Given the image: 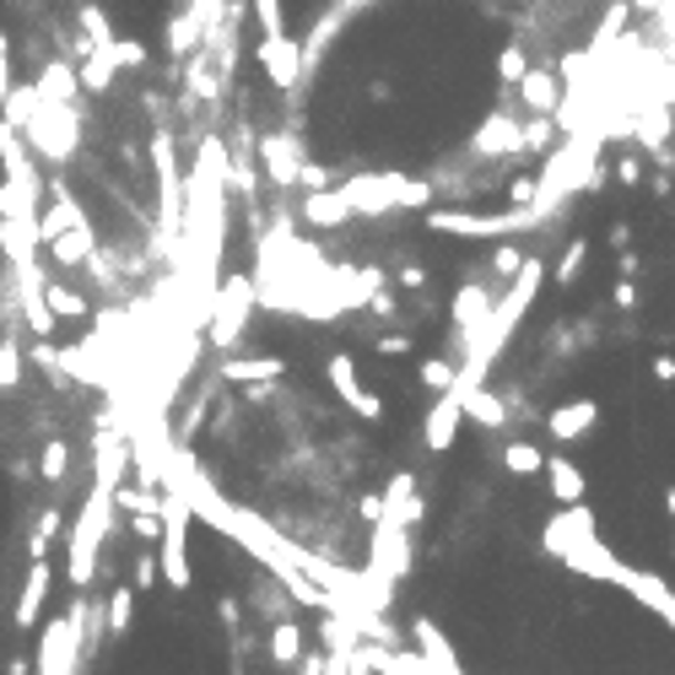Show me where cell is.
I'll use <instances>...</instances> for the list:
<instances>
[{
    "label": "cell",
    "instance_id": "obj_15",
    "mask_svg": "<svg viewBox=\"0 0 675 675\" xmlns=\"http://www.w3.org/2000/svg\"><path fill=\"white\" fill-rule=\"evenodd\" d=\"M460 422H464V395L449 383V389H438V400L427 406L422 443L432 449V454H449V449H454V438H460Z\"/></svg>",
    "mask_w": 675,
    "mask_h": 675
},
{
    "label": "cell",
    "instance_id": "obj_24",
    "mask_svg": "<svg viewBox=\"0 0 675 675\" xmlns=\"http://www.w3.org/2000/svg\"><path fill=\"white\" fill-rule=\"evenodd\" d=\"M541 475H546L556 503H584V492H590V475L567 460V454H546V470H541Z\"/></svg>",
    "mask_w": 675,
    "mask_h": 675
},
{
    "label": "cell",
    "instance_id": "obj_30",
    "mask_svg": "<svg viewBox=\"0 0 675 675\" xmlns=\"http://www.w3.org/2000/svg\"><path fill=\"white\" fill-rule=\"evenodd\" d=\"M82 49L114 54V28H109V11L103 6H82Z\"/></svg>",
    "mask_w": 675,
    "mask_h": 675
},
{
    "label": "cell",
    "instance_id": "obj_17",
    "mask_svg": "<svg viewBox=\"0 0 675 675\" xmlns=\"http://www.w3.org/2000/svg\"><path fill=\"white\" fill-rule=\"evenodd\" d=\"M325 374H330V389H336L340 400L362 417V422H379L383 417V400L374 395V389H362V379H357V362L346 357V351H336L330 362H325Z\"/></svg>",
    "mask_w": 675,
    "mask_h": 675
},
{
    "label": "cell",
    "instance_id": "obj_18",
    "mask_svg": "<svg viewBox=\"0 0 675 675\" xmlns=\"http://www.w3.org/2000/svg\"><path fill=\"white\" fill-rule=\"evenodd\" d=\"M622 562H627V556H616V551L605 546V535H594L590 546H579L573 556H562V567H567L573 579H590V584H611V590H616V579H622Z\"/></svg>",
    "mask_w": 675,
    "mask_h": 675
},
{
    "label": "cell",
    "instance_id": "obj_36",
    "mask_svg": "<svg viewBox=\"0 0 675 675\" xmlns=\"http://www.w3.org/2000/svg\"><path fill=\"white\" fill-rule=\"evenodd\" d=\"M39 470H43V481H49V487H60V481H65V470H71V443H65V438H49V443H43Z\"/></svg>",
    "mask_w": 675,
    "mask_h": 675
},
{
    "label": "cell",
    "instance_id": "obj_3",
    "mask_svg": "<svg viewBox=\"0 0 675 675\" xmlns=\"http://www.w3.org/2000/svg\"><path fill=\"white\" fill-rule=\"evenodd\" d=\"M340 201L351 216H383V212H427L432 206V178H411V173H346L336 178Z\"/></svg>",
    "mask_w": 675,
    "mask_h": 675
},
{
    "label": "cell",
    "instance_id": "obj_6",
    "mask_svg": "<svg viewBox=\"0 0 675 675\" xmlns=\"http://www.w3.org/2000/svg\"><path fill=\"white\" fill-rule=\"evenodd\" d=\"M541 222L530 206H508V212H464V206H427V233H449V238H508V233H535Z\"/></svg>",
    "mask_w": 675,
    "mask_h": 675
},
{
    "label": "cell",
    "instance_id": "obj_34",
    "mask_svg": "<svg viewBox=\"0 0 675 675\" xmlns=\"http://www.w3.org/2000/svg\"><path fill=\"white\" fill-rule=\"evenodd\" d=\"M503 464H508V470H513V475H541V470H546V454H541L535 443H524V438H513V443H508V449H503Z\"/></svg>",
    "mask_w": 675,
    "mask_h": 675
},
{
    "label": "cell",
    "instance_id": "obj_1",
    "mask_svg": "<svg viewBox=\"0 0 675 675\" xmlns=\"http://www.w3.org/2000/svg\"><path fill=\"white\" fill-rule=\"evenodd\" d=\"M541 282H546V259H524L519 265V276L508 282V293L492 303V314H487V325H481V336L470 340V351H464L460 362H454V389L460 395H470V389H481L487 383V374L498 368V357H503L508 336L519 330V319L530 314V303H535V293H541Z\"/></svg>",
    "mask_w": 675,
    "mask_h": 675
},
{
    "label": "cell",
    "instance_id": "obj_35",
    "mask_svg": "<svg viewBox=\"0 0 675 675\" xmlns=\"http://www.w3.org/2000/svg\"><path fill=\"white\" fill-rule=\"evenodd\" d=\"M584 259H590V238H573L567 254L551 265V282H556V287H573V282H579V270H584Z\"/></svg>",
    "mask_w": 675,
    "mask_h": 675
},
{
    "label": "cell",
    "instance_id": "obj_37",
    "mask_svg": "<svg viewBox=\"0 0 675 675\" xmlns=\"http://www.w3.org/2000/svg\"><path fill=\"white\" fill-rule=\"evenodd\" d=\"M22 362H28V351L17 340H0V389H17L22 383Z\"/></svg>",
    "mask_w": 675,
    "mask_h": 675
},
{
    "label": "cell",
    "instance_id": "obj_48",
    "mask_svg": "<svg viewBox=\"0 0 675 675\" xmlns=\"http://www.w3.org/2000/svg\"><path fill=\"white\" fill-rule=\"evenodd\" d=\"M654 374H659V379H675V357H654Z\"/></svg>",
    "mask_w": 675,
    "mask_h": 675
},
{
    "label": "cell",
    "instance_id": "obj_20",
    "mask_svg": "<svg viewBox=\"0 0 675 675\" xmlns=\"http://www.w3.org/2000/svg\"><path fill=\"white\" fill-rule=\"evenodd\" d=\"M470 152H475L481 163H487V157H508V152H524V125H519L508 109H498L487 125L470 135Z\"/></svg>",
    "mask_w": 675,
    "mask_h": 675
},
{
    "label": "cell",
    "instance_id": "obj_31",
    "mask_svg": "<svg viewBox=\"0 0 675 675\" xmlns=\"http://www.w3.org/2000/svg\"><path fill=\"white\" fill-rule=\"evenodd\" d=\"M130 622H135V590H130V584H120V590L109 594V611H103V633H109V637H125Z\"/></svg>",
    "mask_w": 675,
    "mask_h": 675
},
{
    "label": "cell",
    "instance_id": "obj_19",
    "mask_svg": "<svg viewBox=\"0 0 675 675\" xmlns=\"http://www.w3.org/2000/svg\"><path fill=\"white\" fill-rule=\"evenodd\" d=\"M411 648L422 654L427 665L438 675H464V665H460V654H454V643H449V633L432 622V616H417L411 622Z\"/></svg>",
    "mask_w": 675,
    "mask_h": 675
},
{
    "label": "cell",
    "instance_id": "obj_26",
    "mask_svg": "<svg viewBox=\"0 0 675 675\" xmlns=\"http://www.w3.org/2000/svg\"><path fill=\"white\" fill-rule=\"evenodd\" d=\"M519 103H524L530 114H556L562 92H556V76H551L546 65H541V71H524V82H519Z\"/></svg>",
    "mask_w": 675,
    "mask_h": 675
},
{
    "label": "cell",
    "instance_id": "obj_39",
    "mask_svg": "<svg viewBox=\"0 0 675 675\" xmlns=\"http://www.w3.org/2000/svg\"><path fill=\"white\" fill-rule=\"evenodd\" d=\"M524 71H530V54H524L519 43H508L503 54H498V76H503V86H519L524 82Z\"/></svg>",
    "mask_w": 675,
    "mask_h": 675
},
{
    "label": "cell",
    "instance_id": "obj_27",
    "mask_svg": "<svg viewBox=\"0 0 675 675\" xmlns=\"http://www.w3.org/2000/svg\"><path fill=\"white\" fill-rule=\"evenodd\" d=\"M33 86H39L49 103H76V98H82V76H76V71L65 65V60H49V65L39 71V82H33Z\"/></svg>",
    "mask_w": 675,
    "mask_h": 675
},
{
    "label": "cell",
    "instance_id": "obj_41",
    "mask_svg": "<svg viewBox=\"0 0 675 675\" xmlns=\"http://www.w3.org/2000/svg\"><path fill=\"white\" fill-rule=\"evenodd\" d=\"M254 17H259V33H287V17H282V0H249Z\"/></svg>",
    "mask_w": 675,
    "mask_h": 675
},
{
    "label": "cell",
    "instance_id": "obj_25",
    "mask_svg": "<svg viewBox=\"0 0 675 675\" xmlns=\"http://www.w3.org/2000/svg\"><path fill=\"white\" fill-rule=\"evenodd\" d=\"M303 222H308V227H346V222H351V212H346V201H340L336 184L303 195Z\"/></svg>",
    "mask_w": 675,
    "mask_h": 675
},
{
    "label": "cell",
    "instance_id": "obj_32",
    "mask_svg": "<svg viewBox=\"0 0 675 675\" xmlns=\"http://www.w3.org/2000/svg\"><path fill=\"white\" fill-rule=\"evenodd\" d=\"M270 659L287 665V671L303 659V627H297V622H276V633H270Z\"/></svg>",
    "mask_w": 675,
    "mask_h": 675
},
{
    "label": "cell",
    "instance_id": "obj_8",
    "mask_svg": "<svg viewBox=\"0 0 675 675\" xmlns=\"http://www.w3.org/2000/svg\"><path fill=\"white\" fill-rule=\"evenodd\" d=\"M259 303L254 297V282L249 276H227L222 287H216V303H212V325H206V336H212L216 351H233L238 340H244V325H249V308Z\"/></svg>",
    "mask_w": 675,
    "mask_h": 675
},
{
    "label": "cell",
    "instance_id": "obj_9",
    "mask_svg": "<svg viewBox=\"0 0 675 675\" xmlns=\"http://www.w3.org/2000/svg\"><path fill=\"white\" fill-rule=\"evenodd\" d=\"M492 303H498V293L487 282H464L460 293H454V303H449V351H454V362L470 351V340L481 336Z\"/></svg>",
    "mask_w": 675,
    "mask_h": 675
},
{
    "label": "cell",
    "instance_id": "obj_49",
    "mask_svg": "<svg viewBox=\"0 0 675 675\" xmlns=\"http://www.w3.org/2000/svg\"><path fill=\"white\" fill-rule=\"evenodd\" d=\"M665 513H671V530H675V487H665Z\"/></svg>",
    "mask_w": 675,
    "mask_h": 675
},
{
    "label": "cell",
    "instance_id": "obj_12",
    "mask_svg": "<svg viewBox=\"0 0 675 675\" xmlns=\"http://www.w3.org/2000/svg\"><path fill=\"white\" fill-rule=\"evenodd\" d=\"M616 590L633 594L637 605L654 616V622H665L675 633V590L665 573H654V567H637V562H622V579H616Z\"/></svg>",
    "mask_w": 675,
    "mask_h": 675
},
{
    "label": "cell",
    "instance_id": "obj_38",
    "mask_svg": "<svg viewBox=\"0 0 675 675\" xmlns=\"http://www.w3.org/2000/svg\"><path fill=\"white\" fill-rule=\"evenodd\" d=\"M54 535H60V508H43L39 524H33V541H28V551H33V556H49Z\"/></svg>",
    "mask_w": 675,
    "mask_h": 675
},
{
    "label": "cell",
    "instance_id": "obj_22",
    "mask_svg": "<svg viewBox=\"0 0 675 675\" xmlns=\"http://www.w3.org/2000/svg\"><path fill=\"white\" fill-rule=\"evenodd\" d=\"M43 249H49V259H54V265H65V270H71V265H86V259H98V238H92L86 216H76V222H71V227H65L54 244H43Z\"/></svg>",
    "mask_w": 675,
    "mask_h": 675
},
{
    "label": "cell",
    "instance_id": "obj_46",
    "mask_svg": "<svg viewBox=\"0 0 675 675\" xmlns=\"http://www.w3.org/2000/svg\"><path fill=\"white\" fill-rule=\"evenodd\" d=\"M379 351H383V357H406V351H411V340H406V336H379Z\"/></svg>",
    "mask_w": 675,
    "mask_h": 675
},
{
    "label": "cell",
    "instance_id": "obj_42",
    "mask_svg": "<svg viewBox=\"0 0 675 675\" xmlns=\"http://www.w3.org/2000/svg\"><path fill=\"white\" fill-rule=\"evenodd\" d=\"M114 65H120V71H141V65H146V49L135 39H114Z\"/></svg>",
    "mask_w": 675,
    "mask_h": 675
},
{
    "label": "cell",
    "instance_id": "obj_47",
    "mask_svg": "<svg viewBox=\"0 0 675 675\" xmlns=\"http://www.w3.org/2000/svg\"><path fill=\"white\" fill-rule=\"evenodd\" d=\"M400 282H406V287H422V282H427V270H417V265H406V270H400Z\"/></svg>",
    "mask_w": 675,
    "mask_h": 675
},
{
    "label": "cell",
    "instance_id": "obj_10",
    "mask_svg": "<svg viewBox=\"0 0 675 675\" xmlns=\"http://www.w3.org/2000/svg\"><path fill=\"white\" fill-rule=\"evenodd\" d=\"M594 535H600V524H594L590 503H556V513L541 524V551L562 562V556H573L579 546H590Z\"/></svg>",
    "mask_w": 675,
    "mask_h": 675
},
{
    "label": "cell",
    "instance_id": "obj_23",
    "mask_svg": "<svg viewBox=\"0 0 675 675\" xmlns=\"http://www.w3.org/2000/svg\"><path fill=\"white\" fill-rule=\"evenodd\" d=\"M594 422H600V406H594V400H567V406H556V411L546 417L556 443H579Z\"/></svg>",
    "mask_w": 675,
    "mask_h": 675
},
{
    "label": "cell",
    "instance_id": "obj_33",
    "mask_svg": "<svg viewBox=\"0 0 675 675\" xmlns=\"http://www.w3.org/2000/svg\"><path fill=\"white\" fill-rule=\"evenodd\" d=\"M43 303L54 308V319H82L86 314V297L71 293V287H60V282H49V276H43Z\"/></svg>",
    "mask_w": 675,
    "mask_h": 675
},
{
    "label": "cell",
    "instance_id": "obj_5",
    "mask_svg": "<svg viewBox=\"0 0 675 675\" xmlns=\"http://www.w3.org/2000/svg\"><path fill=\"white\" fill-rule=\"evenodd\" d=\"M157 519H163V535H157V573L168 590H190L195 584V567H190V498L178 487H163V503H157Z\"/></svg>",
    "mask_w": 675,
    "mask_h": 675
},
{
    "label": "cell",
    "instance_id": "obj_21",
    "mask_svg": "<svg viewBox=\"0 0 675 675\" xmlns=\"http://www.w3.org/2000/svg\"><path fill=\"white\" fill-rule=\"evenodd\" d=\"M49 590H54L49 556H33V567H28V579H22V594H17V627H39L43 605H49Z\"/></svg>",
    "mask_w": 675,
    "mask_h": 675
},
{
    "label": "cell",
    "instance_id": "obj_2",
    "mask_svg": "<svg viewBox=\"0 0 675 675\" xmlns=\"http://www.w3.org/2000/svg\"><path fill=\"white\" fill-rule=\"evenodd\" d=\"M114 481H98L92 475V492H86L82 513H76V524H71V535H65V579L76 584V590H92V579H98V556L109 546V535H114Z\"/></svg>",
    "mask_w": 675,
    "mask_h": 675
},
{
    "label": "cell",
    "instance_id": "obj_28",
    "mask_svg": "<svg viewBox=\"0 0 675 675\" xmlns=\"http://www.w3.org/2000/svg\"><path fill=\"white\" fill-rule=\"evenodd\" d=\"M216 374L233 379V383H254V379H282L287 362H282V357H227Z\"/></svg>",
    "mask_w": 675,
    "mask_h": 675
},
{
    "label": "cell",
    "instance_id": "obj_7",
    "mask_svg": "<svg viewBox=\"0 0 675 675\" xmlns=\"http://www.w3.org/2000/svg\"><path fill=\"white\" fill-rule=\"evenodd\" d=\"M82 605H86V600H76L65 616H54V622L43 627V643H39V659H33V675H76V665L86 659Z\"/></svg>",
    "mask_w": 675,
    "mask_h": 675
},
{
    "label": "cell",
    "instance_id": "obj_4",
    "mask_svg": "<svg viewBox=\"0 0 675 675\" xmlns=\"http://www.w3.org/2000/svg\"><path fill=\"white\" fill-rule=\"evenodd\" d=\"M22 141H28V152L49 163V168H65L71 157H76V141H82V120H76V103H49L39 92V103H33V114L22 120Z\"/></svg>",
    "mask_w": 675,
    "mask_h": 675
},
{
    "label": "cell",
    "instance_id": "obj_11",
    "mask_svg": "<svg viewBox=\"0 0 675 675\" xmlns=\"http://www.w3.org/2000/svg\"><path fill=\"white\" fill-rule=\"evenodd\" d=\"M368 6H379V0H330L319 17H314V28H308V39H303V82L319 71V60H325V49L368 11Z\"/></svg>",
    "mask_w": 675,
    "mask_h": 675
},
{
    "label": "cell",
    "instance_id": "obj_40",
    "mask_svg": "<svg viewBox=\"0 0 675 675\" xmlns=\"http://www.w3.org/2000/svg\"><path fill=\"white\" fill-rule=\"evenodd\" d=\"M417 379H422L427 389H449V383H454V357H432V362H422Z\"/></svg>",
    "mask_w": 675,
    "mask_h": 675
},
{
    "label": "cell",
    "instance_id": "obj_14",
    "mask_svg": "<svg viewBox=\"0 0 675 675\" xmlns=\"http://www.w3.org/2000/svg\"><path fill=\"white\" fill-rule=\"evenodd\" d=\"M254 60H259V71L270 76V86H282V92H293V86L303 82V43H297L293 33H259Z\"/></svg>",
    "mask_w": 675,
    "mask_h": 675
},
{
    "label": "cell",
    "instance_id": "obj_16",
    "mask_svg": "<svg viewBox=\"0 0 675 675\" xmlns=\"http://www.w3.org/2000/svg\"><path fill=\"white\" fill-rule=\"evenodd\" d=\"M259 163L276 190H297V173L308 163V146L297 135H259Z\"/></svg>",
    "mask_w": 675,
    "mask_h": 675
},
{
    "label": "cell",
    "instance_id": "obj_43",
    "mask_svg": "<svg viewBox=\"0 0 675 675\" xmlns=\"http://www.w3.org/2000/svg\"><path fill=\"white\" fill-rule=\"evenodd\" d=\"M11 86H17V76H11V43H6V33H0V103H6Z\"/></svg>",
    "mask_w": 675,
    "mask_h": 675
},
{
    "label": "cell",
    "instance_id": "obj_13",
    "mask_svg": "<svg viewBox=\"0 0 675 675\" xmlns=\"http://www.w3.org/2000/svg\"><path fill=\"white\" fill-rule=\"evenodd\" d=\"M222 17V0H190L178 17H168V54L173 60H190L206 49V28Z\"/></svg>",
    "mask_w": 675,
    "mask_h": 675
},
{
    "label": "cell",
    "instance_id": "obj_45",
    "mask_svg": "<svg viewBox=\"0 0 675 675\" xmlns=\"http://www.w3.org/2000/svg\"><path fill=\"white\" fill-rule=\"evenodd\" d=\"M146 584H157V551L135 562V590H146Z\"/></svg>",
    "mask_w": 675,
    "mask_h": 675
},
{
    "label": "cell",
    "instance_id": "obj_44",
    "mask_svg": "<svg viewBox=\"0 0 675 675\" xmlns=\"http://www.w3.org/2000/svg\"><path fill=\"white\" fill-rule=\"evenodd\" d=\"M508 201H513V206H530V201H535V178H513V184H508Z\"/></svg>",
    "mask_w": 675,
    "mask_h": 675
},
{
    "label": "cell",
    "instance_id": "obj_29",
    "mask_svg": "<svg viewBox=\"0 0 675 675\" xmlns=\"http://www.w3.org/2000/svg\"><path fill=\"white\" fill-rule=\"evenodd\" d=\"M464 417H475L481 427H492V432H498V427L508 422L503 395H498V389H487V383H481V389H470V395H464Z\"/></svg>",
    "mask_w": 675,
    "mask_h": 675
}]
</instances>
